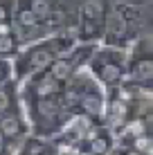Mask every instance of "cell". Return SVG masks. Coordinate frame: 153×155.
Instances as JSON below:
<instances>
[{
    "label": "cell",
    "instance_id": "obj_1",
    "mask_svg": "<svg viewBox=\"0 0 153 155\" xmlns=\"http://www.w3.org/2000/svg\"><path fill=\"white\" fill-rule=\"evenodd\" d=\"M72 47V38L65 34L61 36H52V38L38 41L36 45L27 47L23 54L18 56V77H25V74H34L38 70H45L56 56H61L63 52H68Z\"/></svg>",
    "mask_w": 153,
    "mask_h": 155
},
{
    "label": "cell",
    "instance_id": "obj_2",
    "mask_svg": "<svg viewBox=\"0 0 153 155\" xmlns=\"http://www.w3.org/2000/svg\"><path fill=\"white\" fill-rule=\"evenodd\" d=\"M88 63H90L92 74L106 88H117V85L124 83V79H126V56H124L122 50L108 45L99 52H92Z\"/></svg>",
    "mask_w": 153,
    "mask_h": 155
},
{
    "label": "cell",
    "instance_id": "obj_3",
    "mask_svg": "<svg viewBox=\"0 0 153 155\" xmlns=\"http://www.w3.org/2000/svg\"><path fill=\"white\" fill-rule=\"evenodd\" d=\"M106 12H108L106 0H81V5H79V25H77L79 41L92 43L99 36H104Z\"/></svg>",
    "mask_w": 153,
    "mask_h": 155
},
{
    "label": "cell",
    "instance_id": "obj_4",
    "mask_svg": "<svg viewBox=\"0 0 153 155\" xmlns=\"http://www.w3.org/2000/svg\"><path fill=\"white\" fill-rule=\"evenodd\" d=\"M140 50V54H135V58L128 63L126 68V77L131 79V83L140 90H149L153 81V58L149 54V41H140L135 45Z\"/></svg>",
    "mask_w": 153,
    "mask_h": 155
},
{
    "label": "cell",
    "instance_id": "obj_5",
    "mask_svg": "<svg viewBox=\"0 0 153 155\" xmlns=\"http://www.w3.org/2000/svg\"><path fill=\"white\" fill-rule=\"evenodd\" d=\"M77 83H79V104L77 110L88 117H101L104 113V92L90 77H83V74H75Z\"/></svg>",
    "mask_w": 153,
    "mask_h": 155
},
{
    "label": "cell",
    "instance_id": "obj_6",
    "mask_svg": "<svg viewBox=\"0 0 153 155\" xmlns=\"http://www.w3.org/2000/svg\"><path fill=\"white\" fill-rule=\"evenodd\" d=\"M29 83H32V94L34 97H56L63 88V83L56 81L47 70L34 72V81H29Z\"/></svg>",
    "mask_w": 153,
    "mask_h": 155
},
{
    "label": "cell",
    "instance_id": "obj_7",
    "mask_svg": "<svg viewBox=\"0 0 153 155\" xmlns=\"http://www.w3.org/2000/svg\"><path fill=\"white\" fill-rule=\"evenodd\" d=\"M34 113L38 119L47 121V124H56L61 113H63L59 94L56 97H34Z\"/></svg>",
    "mask_w": 153,
    "mask_h": 155
},
{
    "label": "cell",
    "instance_id": "obj_8",
    "mask_svg": "<svg viewBox=\"0 0 153 155\" xmlns=\"http://www.w3.org/2000/svg\"><path fill=\"white\" fill-rule=\"evenodd\" d=\"M25 133V121L16 115H5L0 117V135L7 137V140H14V137L23 135Z\"/></svg>",
    "mask_w": 153,
    "mask_h": 155
},
{
    "label": "cell",
    "instance_id": "obj_9",
    "mask_svg": "<svg viewBox=\"0 0 153 155\" xmlns=\"http://www.w3.org/2000/svg\"><path fill=\"white\" fill-rule=\"evenodd\" d=\"M23 5H25L27 9H32V12L38 16L41 20H45V23H47V18L56 12L52 0H27V2H23Z\"/></svg>",
    "mask_w": 153,
    "mask_h": 155
},
{
    "label": "cell",
    "instance_id": "obj_10",
    "mask_svg": "<svg viewBox=\"0 0 153 155\" xmlns=\"http://www.w3.org/2000/svg\"><path fill=\"white\" fill-rule=\"evenodd\" d=\"M18 50H20V43L16 38V31H12V34H0V58L16 56Z\"/></svg>",
    "mask_w": 153,
    "mask_h": 155
},
{
    "label": "cell",
    "instance_id": "obj_11",
    "mask_svg": "<svg viewBox=\"0 0 153 155\" xmlns=\"http://www.w3.org/2000/svg\"><path fill=\"white\" fill-rule=\"evenodd\" d=\"M88 135H90V140H88V153L90 155H106L110 151V140L106 135H95L92 130Z\"/></svg>",
    "mask_w": 153,
    "mask_h": 155
},
{
    "label": "cell",
    "instance_id": "obj_12",
    "mask_svg": "<svg viewBox=\"0 0 153 155\" xmlns=\"http://www.w3.org/2000/svg\"><path fill=\"white\" fill-rule=\"evenodd\" d=\"M133 151H138L140 155H149V153H151V135H149V133L135 135V140H133Z\"/></svg>",
    "mask_w": 153,
    "mask_h": 155
},
{
    "label": "cell",
    "instance_id": "obj_13",
    "mask_svg": "<svg viewBox=\"0 0 153 155\" xmlns=\"http://www.w3.org/2000/svg\"><path fill=\"white\" fill-rule=\"evenodd\" d=\"M12 104H14V92L9 88H2V85H0V115L7 113V110L12 108Z\"/></svg>",
    "mask_w": 153,
    "mask_h": 155
},
{
    "label": "cell",
    "instance_id": "obj_14",
    "mask_svg": "<svg viewBox=\"0 0 153 155\" xmlns=\"http://www.w3.org/2000/svg\"><path fill=\"white\" fill-rule=\"evenodd\" d=\"M27 155H54V151H52L50 146H45V144H32L29 146V153Z\"/></svg>",
    "mask_w": 153,
    "mask_h": 155
},
{
    "label": "cell",
    "instance_id": "obj_15",
    "mask_svg": "<svg viewBox=\"0 0 153 155\" xmlns=\"http://www.w3.org/2000/svg\"><path fill=\"white\" fill-rule=\"evenodd\" d=\"M12 20V5L9 2H0V23Z\"/></svg>",
    "mask_w": 153,
    "mask_h": 155
},
{
    "label": "cell",
    "instance_id": "obj_16",
    "mask_svg": "<svg viewBox=\"0 0 153 155\" xmlns=\"http://www.w3.org/2000/svg\"><path fill=\"white\" fill-rule=\"evenodd\" d=\"M9 72H12V65H9L5 58H0V85L5 83V79L9 77Z\"/></svg>",
    "mask_w": 153,
    "mask_h": 155
},
{
    "label": "cell",
    "instance_id": "obj_17",
    "mask_svg": "<svg viewBox=\"0 0 153 155\" xmlns=\"http://www.w3.org/2000/svg\"><path fill=\"white\" fill-rule=\"evenodd\" d=\"M122 155H140L138 151H126V153H122Z\"/></svg>",
    "mask_w": 153,
    "mask_h": 155
}]
</instances>
